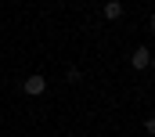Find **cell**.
<instances>
[{
    "label": "cell",
    "mask_w": 155,
    "mask_h": 137,
    "mask_svg": "<svg viewBox=\"0 0 155 137\" xmlns=\"http://www.w3.org/2000/svg\"><path fill=\"white\" fill-rule=\"evenodd\" d=\"M22 90L36 98V94H43V90H47V79H43V76H29V79L22 83Z\"/></svg>",
    "instance_id": "2"
},
{
    "label": "cell",
    "mask_w": 155,
    "mask_h": 137,
    "mask_svg": "<svg viewBox=\"0 0 155 137\" xmlns=\"http://www.w3.org/2000/svg\"><path fill=\"white\" fill-rule=\"evenodd\" d=\"M119 15H123V4H119V0H108V4H105V18H112V22H116Z\"/></svg>",
    "instance_id": "3"
},
{
    "label": "cell",
    "mask_w": 155,
    "mask_h": 137,
    "mask_svg": "<svg viewBox=\"0 0 155 137\" xmlns=\"http://www.w3.org/2000/svg\"><path fill=\"white\" fill-rule=\"evenodd\" d=\"M130 65L137 68V72H144V68L152 65V51H148V47H137V51L130 54Z\"/></svg>",
    "instance_id": "1"
}]
</instances>
